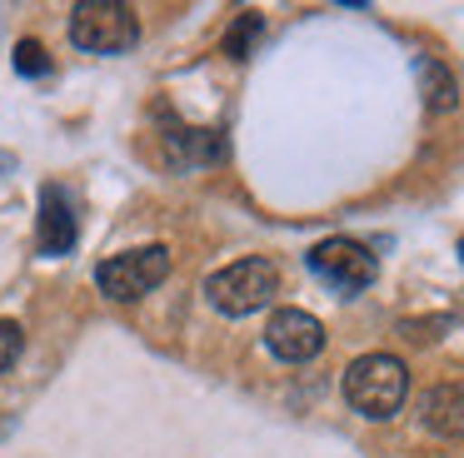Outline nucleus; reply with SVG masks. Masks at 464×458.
<instances>
[{"instance_id":"6e6552de","label":"nucleus","mask_w":464,"mask_h":458,"mask_svg":"<svg viewBox=\"0 0 464 458\" xmlns=\"http://www.w3.org/2000/svg\"><path fill=\"white\" fill-rule=\"evenodd\" d=\"M424 428L440 438H459L464 434V384H434L420 404Z\"/></svg>"},{"instance_id":"1a4fd4ad","label":"nucleus","mask_w":464,"mask_h":458,"mask_svg":"<svg viewBox=\"0 0 464 458\" xmlns=\"http://www.w3.org/2000/svg\"><path fill=\"white\" fill-rule=\"evenodd\" d=\"M165 139H170V165L175 169L225 159V135H220V129H170Z\"/></svg>"},{"instance_id":"2eb2a0df","label":"nucleus","mask_w":464,"mask_h":458,"mask_svg":"<svg viewBox=\"0 0 464 458\" xmlns=\"http://www.w3.org/2000/svg\"><path fill=\"white\" fill-rule=\"evenodd\" d=\"M459 259H464V239H459Z\"/></svg>"},{"instance_id":"20e7f679","label":"nucleus","mask_w":464,"mask_h":458,"mask_svg":"<svg viewBox=\"0 0 464 458\" xmlns=\"http://www.w3.org/2000/svg\"><path fill=\"white\" fill-rule=\"evenodd\" d=\"M165 274H170V249L165 244H140V249H125V254H111V259L95 264V284H101V294L121 299V304L145 299Z\"/></svg>"},{"instance_id":"ddd939ff","label":"nucleus","mask_w":464,"mask_h":458,"mask_svg":"<svg viewBox=\"0 0 464 458\" xmlns=\"http://www.w3.org/2000/svg\"><path fill=\"white\" fill-rule=\"evenodd\" d=\"M21 324H11V319H0V374H5V368L15 364V358H21Z\"/></svg>"},{"instance_id":"39448f33","label":"nucleus","mask_w":464,"mask_h":458,"mask_svg":"<svg viewBox=\"0 0 464 458\" xmlns=\"http://www.w3.org/2000/svg\"><path fill=\"white\" fill-rule=\"evenodd\" d=\"M304 259H310L314 279H324V284L340 289V294H360V289H370L374 274H380V259H374L360 239H324V244H314Z\"/></svg>"},{"instance_id":"f257e3e1","label":"nucleus","mask_w":464,"mask_h":458,"mask_svg":"<svg viewBox=\"0 0 464 458\" xmlns=\"http://www.w3.org/2000/svg\"><path fill=\"white\" fill-rule=\"evenodd\" d=\"M410 394V374L394 354H364L344 368V398L364 418H394Z\"/></svg>"},{"instance_id":"4468645a","label":"nucleus","mask_w":464,"mask_h":458,"mask_svg":"<svg viewBox=\"0 0 464 458\" xmlns=\"http://www.w3.org/2000/svg\"><path fill=\"white\" fill-rule=\"evenodd\" d=\"M5 169H15V155H11V149H0V175H5Z\"/></svg>"},{"instance_id":"f03ea898","label":"nucleus","mask_w":464,"mask_h":458,"mask_svg":"<svg viewBox=\"0 0 464 458\" xmlns=\"http://www.w3.org/2000/svg\"><path fill=\"white\" fill-rule=\"evenodd\" d=\"M275 294H280V269L270 259H240V264H225L205 279V299L230 319H245L255 309H265Z\"/></svg>"},{"instance_id":"7ed1b4c3","label":"nucleus","mask_w":464,"mask_h":458,"mask_svg":"<svg viewBox=\"0 0 464 458\" xmlns=\"http://www.w3.org/2000/svg\"><path fill=\"white\" fill-rule=\"evenodd\" d=\"M71 40L85 55H125L140 40V20L121 0H81L71 10Z\"/></svg>"},{"instance_id":"423d86ee","label":"nucleus","mask_w":464,"mask_h":458,"mask_svg":"<svg viewBox=\"0 0 464 458\" xmlns=\"http://www.w3.org/2000/svg\"><path fill=\"white\" fill-rule=\"evenodd\" d=\"M265 348L285 364H310L324 348V324L304 309H275L270 324H265Z\"/></svg>"},{"instance_id":"0eeeda50","label":"nucleus","mask_w":464,"mask_h":458,"mask_svg":"<svg viewBox=\"0 0 464 458\" xmlns=\"http://www.w3.org/2000/svg\"><path fill=\"white\" fill-rule=\"evenodd\" d=\"M81 239V215H75V195L65 185H45L41 189V219H35V244L41 254L61 259L75 249Z\"/></svg>"},{"instance_id":"9b49d317","label":"nucleus","mask_w":464,"mask_h":458,"mask_svg":"<svg viewBox=\"0 0 464 458\" xmlns=\"http://www.w3.org/2000/svg\"><path fill=\"white\" fill-rule=\"evenodd\" d=\"M260 35H265L260 10H240L235 25H230V35H225V55H230V60H250V50L260 45Z\"/></svg>"},{"instance_id":"9d476101","label":"nucleus","mask_w":464,"mask_h":458,"mask_svg":"<svg viewBox=\"0 0 464 458\" xmlns=\"http://www.w3.org/2000/svg\"><path fill=\"white\" fill-rule=\"evenodd\" d=\"M420 90H424V105L430 110H454V80L440 60H420Z\"/></svg>"},{"instance_id":"f8f14e48","label":"nucleus","mask_w":464,"mask_h":458,"mask_svg":"<svg viewBox=\"0 0 464 458\" xmlns=\"http://www.w3.org/2000/svg\"><path fill=\"white\" fill-rule=\"evenodd\" d=\"M15 70H21V75H45V70H51V55H45L41 40H21V45H15Z\"/></svg>"}]
</instances>
